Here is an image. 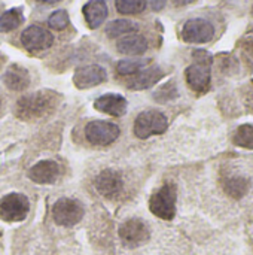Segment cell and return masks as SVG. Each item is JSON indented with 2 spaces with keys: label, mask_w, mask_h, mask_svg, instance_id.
<instances>
[{
  "label": "cell",
  "mask_w": 253,
  "mask_h": 255,
  "mask_svg": "<svg viewBox=\"0 0 253 255\" xmlns=\"http://www.w3.org/2000/svg\"><path fill=\"white\" fill-rule=\"evenodd\" d=\"M118 236L122 242V245L128 250H136L143 247L145 244L149 242L151 239V229L148 223L142 218L133 217L125 220L119 229H118Z\"/></svg>",
  "instance_id": "277c9868"
},
{
  "label": "cell",
  "mask_w": 253,
  "mask_h": 255,
  "mask_svg": "<svg viewBox=\"0 0 253 255\" xmlns=\"http://www.w3.org/2000/svg\"><path fill=\"white\" fill-rule=\"evenodd\" d=\"M94 187L98 191V194L107 200H119L125 190L121 173L113 169H106L100 172L95 178Z\"/></svg>",
  "instance_id": "ba28073f"
},
{
  "label": "cell",
  "mask_w": 253,
  "mask_h": 255,
  "mask_svg": "<svg viewBox=\"0 0 253 255\" xmlns=\"http://www.w3.org/2000/svg\"><path fill=\"white\" fill-rule=\"evenodd\" d=\"M194 63L186 67L185 79L188 87L197 94H204L210 88L212 82V55L204 49H195L192 52Z\"/></svg>",
  "instance_id": "7a4b0ae2"
},
{
  "label": "cell",
  "mask_w": 253,
  "mask_h": 255,
  "mask_svg": "<svg viewBox=\"0 0 253 255\" xmlns=\"http://www.w3.org/2000/svg\"><path fill=\"white\" fill-rule=\"evenodd\" d=\"M243 45H245L246 52L253 57V36H248V37L243 40Z\"/></svg>",
  "instance_id": "83f0119b"
},
{
  "label": "cell",
  "mask_w": 253,
  "mask_h": 255,
  "mask_svg": "<svg viewBox=\"0 0 253 255\" xmlns=\"http://www.w3.org/2000/svg\"><path fill=\"white\" fill-rule=\"evenodd\" d=\"M30 212V200L25 194L9 193L0 199V220L3 223H21Z\"/></svg>",
  "instance_id": "52a82bcc"
},
{
  "label": "cell",
  "mask_w": 253,
  "mask_h": 255,
  "mask_svg": "<svg viewBox=\"0 0 253 255\" xmlns=\"http://www.w3.org/2000/svg\"><path fill=\"white\" fill-rule=\"evenodd\" d=\"M1 81L4 84V87L9 88L10 91H24L25 88H28L31 78L25 67H22L19 64H10L4 70Z\"/></svg>",
  "instance_id": "2e32d148"
},
{
  "label": "cell",
  "mask_w": 253,
  "mask_h": 255,
  "mask_svg": "<svg viewBox=\"0 0 253 255\" xmlns=\"http://www.w3.org/2000/svg\"><path fill=\"white\" fill-rule=\"evenodd\" d=\"M51 215L57 226L69 229V227L78 226L84 220L85 208L76 199L61 197L54 203V206L51 209Z\"/></svg>",
  "instance_id": "3957f363"
},
{
  "label": "cell",
  "mask_w": 253,
  "mask_h": 255,
  "mask_svg": "<svg viewBox=\"0 0 253 255\" xmlns=\"http://www.w3.org/2000/svg\"><path fill=\"white\" fill-rule=\"evenodd\" d=\"M169 127L167 117L155 109L143 111L134 121L133 131L139 139H148L155 134H163Z\"/></svg>",
  "instance_id": "8992f818"
},
{
  "label": "cell",
  "mask_w": 253,
  "mask_h": 255,
  "mask_svg": "<svg viewBox=\"0 0 253 255\" xmlns=\"http://www.w3.org/2000/svg\"><path fill=\"white\" fill-rule=\"evenodd\" d=\"M37 1L48 3V4H54V3H60V1H63V0H37Z\"/></svg>",
  "instance_id": "f546056e"
},
{
  "label": "cell",
  "mask_w": 253,
  "mask_h": 255,
  "mask_svg": "<svg viewBox=\"0 0 253 255\" xmlns=\"http://www.w3.org/2000/svg\"><path fill=\"white\" fill-rule=\"evenodd\" d=\"M21 43L30 52H42L52 46L54 36L49 30H46L37 24H33L22 30Z\"/></svg>",
  "instance_id": "8fae6325"
},
{
  "label": "cell",
  "mask_w": 253,
  "mask_h": 255,
  "mask_svg": "<svg viewBox=\"0 0 253 255\" xmlns=\"http://www.w3.org/2000/svg\"><path fill=\"white\" fill-rule=\"evenodd\" d=\"M94 108L110 117H122L127 112L128 103L124 96L116 94V93H107V94L100 96L94 102Z\"/></svg>",
  "instance_id": "9a60e30c"
},
{
  "label": "cell",
  "mask_w": 253,
  "mask_h": 255,
  "mask_svg": "<svg viewBox=\"0 0 253 255\" xmlns=\"http://www.w3.org/2000/svg\"><path fill=\"white\" fill-rule=\"evenodd\" d=\"M107 79V72L100 64H88L81 66L73 73V84L79 90H86L97 87Z\"/></svg>",
  "instance_id": "7c38bea8"
},
{
  "label": "cell",
  "mask_w": 253,
  "mask_h": 255,
  "mask_svg": "<svg viewBox=\"0 0 253 255\" xmlns=\"http://www.w3.org/2000/svg\"><path fill=\"white\" fill-rule=\"evenodd\" d=\"M60 176H61V166L52 160L39 161L28 170V178L40 185L55 184L60 179Z\"/></svg>",
  "instance_id": "4fadbf2b"
},
{
  "label": "cell",
  "mask_w": 253,
  "mask_h": 255,
  "mask_svg": "<svg viewBox=\"0 0 253 255\" xmlns=\"http://www.w3.org/2000/svg\"><path fill=\"white\" fill-rule=\"evenodd\" d=\"M24 22L22 7H12L0 15V33H7L18 28Z\"/></svg>",
  "instance_id": "44dd1931"
},
{
  "label": "cell",
  "mask_w": 253,
  "mask_h": 255,
  "mask_svg": "<svg viewBox=\"0 0 253 255\" xmlns=\"http://www.w3.org/2000/svg\"><path fill=\"white\" fill-rule=\"evenodd\" d=\"M163 76H164V70L160 66L157 64L146 66L145 69H142L140 72L131 76V79L128 81V88L134 91L148 90L154 87L155 84H158L163 79Z\"/></svg>",
  "instance_id": "5bb4252c"
},
{
  "label": "cell",
  "mask_w": 253,
  "mask_h": 255,
  "mask_svg": "<svg viewBox=\"0 0 253 255\" xmlns=\"http://www.w3.org/2000/svg\"><path fill=\"white\" fill-rule=\"evenodd\" d=\"M252 15H253V6H252Z\"/></svg>",
  "instance_id": "4dcf8cb0"
},
{
  "label": "cell",
  "mask_w": 253,
  "mask_h": 255,
  "mask_svg": "<svg viewBox=\"0 0 253 255\" xmlns=\"http://www.w3.org/2000/svg\"><path fill=\"white\" fill-rule=\"evenodd\" d=\"M176 200H177L176 187L173 184H166L152 194L149 200V211L155 217L164 221H170L176 215Z\"/></svg>",
  "instance_id": "5b68a950"
},
{
  "label": "cell",
  "mask_w": 253,
  "mask_h": 255,
  "mask_svg": "<svg viewBox=\"0 0 253 255\" xmlns=\"http://www.w3.org/2000/svg\"><path fill=\"white\" fill-rule=\"evenodd\" d=\"M116 49L118 52L125 55H142L148 49V40L145 39V36L133 33L121 37L116 43Z\"/></svg>",
  "instance_id": "ac0fdd59"
},
{
  "label": "cell",
  "mask_w": 253,
  "mask_h": 255,
  "mask_svg": "<svg viewBox=\"0 0 253 255\" xmlns=\"http://www.w3.org/2000/svg\"><path fill=\"white\" fill-rule=\"evenodd\" d=\"M180 36L186 43H207L215 36V27L206 18H191L183 24Z\"/></svg>",
  "instance_id": "30bf717a"
},
{
  "label": "cell",
  "mask_w": 253,
  "mask_h": 255,
  "mask_svg": "<svg viewBox=\"0 0 253 255\" xmlns=\"http://www.w3.org/2000/svg\"><path fill=\"white\" fill-rule=\"evenodd\" d=\"M233 143L245 149H253V124L239 126L234 131Z\"/></svg>",
  "instance_id": "7402d4cb"
},
{
  "label": "cell",
  "mask_w": 253,
  "mask_h": 255,
  "mask_svg": "<svg viewBox=\"0 0 253 255\" xmlns=\"http://www.w3.org/2000/svg\"><path fill=\"white\" fill-rule=\"evenodd\" d=\"M149 60H121L116 64V72L119 75L128 76V75H136L137 72H140L142 69H145L148 66Z\"/></svg>",
  "instance_id": "d4e9b609"
},
{
  "label": "cell",
  "mask_w": 253,
  "mask_h": 255,
  "mask_svg": "<svg viewBox=\"0 0 253 255\" xmlns=\"http://www.w3.org/2000/svg\"><path fill=\"white\" fill-rule=\"evenodd\" d=\"M139 30V24L131 21V19H113L106 25V34L109 37H119L124 34H133L134 31Z\"/></svg>",
  "instance_id": "ffe728a7"
},
{
  "label": "cell",
  "mask_w": 253,
  "mask_h": 255,
  "mask_svg": "<svg viewBox=\"0 0 253 255\" xmlns=\"http://www.w3.org/2000/svg\"><path fill=\"white\" fill-rule=\"evenodd\" d=\"M60 100H61L60 94L52 90L34 91L27 96H22L16 102L15 115L24 121L42 120L57 109Z\"/></svg>",
  "instance_id": "6da1fadb"
},
{
  "label": "cell",
  "mask_w": 253,
  "mask_h": 255,
  "mask_svg": "<svg viewBox=\"0 0 253 255\" xmlns=\"http://www.w3.org/2000/svg\"><path fill=\"white\" fill-rule=\"evenodd\" d=\"M146 3H149V4H151L152 10L160 12V10H163V9L166 7L167 0H146Z\"/></svg>",
  "instance_id": "4316f807"
},
{
  "label": "cell",
  "mask_w": 253,
  "mask_h": 255,
  "mask_svg": "<svg viewBox=\"0 0 253 255\" xmlns=\"http://www.w3.org/2000/svg\"><path fill=\"white\" fill-rule=\"evenodd\" d=\"M224 191L234 200H242L251 190V181L245 176H227L222 181Z\"/></svg>",
  "instance_id": "d6986e66"
},
{
  "label": "cell",
  "mask_w": 253,
  "mask_h": 255,
  "mask_svg": "<svg viewBox=\"0 0 253 255\" xmlns=\"http://www.w3.org/2000/svg\"><path fill=\"white\" fill-rule=\"evenodd\" d=\"M115 7L122 15H134L146 9V0H115Z\"/></svg>",
  "instance_id": "cb8c5ba5"
},
{
  "label": "cell",
  "mask_w": 253,
  "mask_h": 255,
  "mask_svg": "<svg viewBox=\"0 0 253 255\" xmlns=\"http://www.w3.org/2000/svg\"><path fill=\"white\" fill-rule=\"evenodd\" d=\"M179 97V90L174 81H169L167 84L161 85L155 93H154V100L158 103H167Z\"/></svg>",
  "instance_id": "603a6c76"
},
{
  "label": "cell",
  "mask_w": 253,
  "mask_h": 255,
  "mask_svg": "<svg viewBox=\"0 0 253 255\" xmlns=\"http://www.w3.org/2000/svg\"><path fill=\"white\" fill-rule=\"evenodd\" d=\"M69 24H70V18H69L67 10H64V9H58V10L52 12L48 18V25L58 31L64 30Z\"/></svg>",
  "instance_id": "484cf974"
},
{
  "label": "cell",
  "mask_w": 253,
  "mask_h": 255,
  "mask_svg": "<svg viewBox=\"0 0 253 255\" xmlns=\"http://www.w3.org/2000/svg\"><path fill=\"white\" fill-rule=\"evenodd\" d=\"M85 21L91 30L98 28L107 18L109 9L104 0H89L82 7Z\"/></svg>",
  "instance_id": "e0dca14e"
},
{
  "label": "cell",
  "mask_w": 253,
  "mask_h": 255,
  "mask_svg": "<svg viewBox=\"0 0 253 255\" xmlns=\"http://www.w3.org/2000/svg\"><path fill=\"white\" fill-rule=\"evenodd\" d=\"M171 1H173L174 6L180 7V6H188V4H191V3H194L197 0H171Z\"/></svg>",
  "instance_id": "f1b7e54d"
},
{
  "label": "cell",
  "mask_w": 253,
  "mask_h": 255,
  "mask_svg": "<svg viewBox=\"0 0 253 255\" xmlns=\"http://www.w3.org/2000/svg\"><path fill=\"white\" fill-rule=\"evenodd\" d=\"M0 106H1V100H0Z\"/></svg>",
  "instance_id": "1f68e13d"
},
{
  "label": "cell",
  "mask_w": 253,
  "mask_h": 255,
  "mask_svg": "<svg viewBox=\"0 0 253 255\" xmlns=\"http://www.w3.org/2000/svg\"><path fill=\"white\" fill-rule=\"evenodd\" d=\"M121 134V128L109 121H89L85 126V137L92 145H110Z\"/></svg>",
  "instance_id": "9c48e42d"
}]
</instances>
